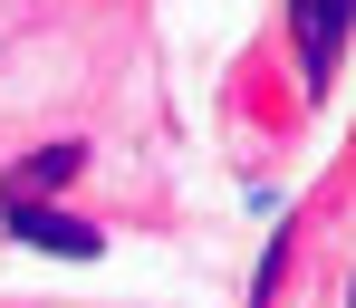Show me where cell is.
<instances>
[{
    "label": "cell",
    "mask_w": 356,
    "mask_h": 308,
    "mask_svg": "<svg viewBox=\"0 0 356 308\" xmlns=\"http://www.w3.org/2000/svg\"><path fill=\"white\" fill-rule=\"evenodd\" d=\"M356 29V0H289V39H298V67H308V87H327L337 77V49H347Z\"/></svg>",
    "instance_id": "1"
},
{
    "label": "cell",
    "mask_w": 356,
    "mask_h": 308,
    "mask_svg": "<svg viewBox=\"0 0 356 308\" xmlns=\"http://www.w3.org/2000/svg\"><path fill=\"white\" fill-rule=\"evenodd\" d=\"M10 232H19V241H39V250H58V260H97V232H87V222H67V212H39V202H10Z\"/></svg>",
    "instance_id": "2"
},
{
    "label": "cell",
    "mask_w": 356,
    "mask_h": 308,
    "mask_svg": "<svg viewBox=\"0 0 356 308\" xmlns=\"http://www.w3.org/2000/svg\"><path fill=\"white\" fill-rule=\"evenodd\" d=\"M77 174V145H49V154H29L19 174H10V202H29V193H49V184H67Z\"/></svg>",
    "instance_id": "3"
},
{
    "label": "cell",
    "mask_w": 356,
    "mask_h": 308,
    "mask_svg": "<svg viewBox=\"0 0 356 308\" xmlns=\"http://www.w3.org/2000/svg\"><path fill=\"white\" fill-rule=\"evenodd\" d=\"M347 308H356V299H347Z\"/></svg>",
    "instance_id": "4"
}]
</instances>
